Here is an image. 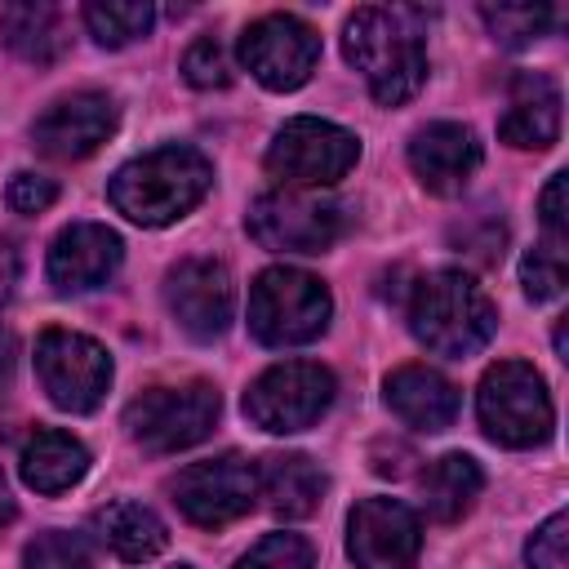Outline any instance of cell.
<instances>
[{
	"label": "cell",
	"instance_id": "cell-1",
	"mask_svg": "<svg viewBox=\"0 0 569 569\" xmlns=\"http://www.w3.org/2000/svg\"><path fill=\"white\" fill-rule=\"evenodd\" d=\"M213 182V164L182 142L156 147L129 164H120L107 182L111 204L138 227H169L191 213Z\"/></svg>",
	"mask_w": 569,
	"mask_h": 569
},
{
	"label": "cell",
	"instance_id": "cell-2",
	"mask_svg": "<svg viewBox=\"0 0 569 569\" xmlns=\"http://www.w3.org/2000/svg\"><path fill=\"white\" fill-rule=\"evenodd\" d=\"M342 53L382 107L409 102L427 76V49L409 9H356L342 27Z\"/></svg>",
	"mask_w": 569,
	"mask_h": 569
},
{
	"label": "cell",
	"instance_id": "cell-3",
	"mask_svg": "<svg viewBox=\"0 0 569 569\" xmlns=\"http://www.w3.org/2000/svg\"><path fill=\"white\" fill-rule=\"evenodd\" d=\"M409 329L427 351L462 360L493 338L498 311H493V298L467 271H431L413 284Z\"/></svg>",
	"mask_w": 569,
	"mask_h": 569
},
{
	"label": "cell",
	"instance_id": "cell-4",
	"mask_svg": "<svg viewBox=\"0 0 569 569\" xmlns=\"http://www.w3.org/2000/svg\"><path fill=\"white\" fill-rule=\"evenodd\" d=\"M333 298L325 280L298 267H267L249 289V329L267 347H302L329 329Z\"/></svg>",
	"mask_w": 569,
	"mask_h": 569
},
{
	"label": "cell",
	"instance_id": "cell-5",
	"mask_svg": "<svg viewBox=\"0 0 569 569\" xmlns=\"http://www.w3.org/2000/svg\"><path fill=\"white\" fill-rule=\"evenodd\" d=\"M476 413L489 440L507 449H533L551 436L556 409L547 396V382L525 360H498L476 391Z\"/></svg>",
	"mask_w": 569,
	"mask_h": 569
},
{
	"label": "cell",
	"instance_id": "cell-6",
	"mask_svg": "<svg viewBox=\"0 0 569 569\" xmlns=\"http://www.w3.org/2000/svg\"><path fill=\"white\" fill-rule=\"evenodd\" d=\"M356 160H360V138L316 116H293L289 124L276 129L267 147V173L298 191H316V187L347 178Z\"/></svg>",
	"mask_w": 569,
	"mask_h": 569
},
{
	"label": "cell",
	"instance_id": "cell-7",
	"mask_svg": "<svg viewBox=\"0 0 569 569\" xmlns=\"http://www.w3.org/2000/svg\"><path fill=\"white\" fill-rule=\"evenodd\" d=\"M218 391L209 382H182V387H147L124 409V431L147 453H178L200 445L218 422Z\"/></svg>",
	"mask_w": 569,
	"mask_h": 569
},
{
	"label": "cell",
	"instance_id": "cell-8",
	"mask_svg": "<svg viewBox=\"0 0 569 569\" xmlns=\"http://www.w3.org/2000/svg\"><path fill=\"white\" fill-rule=\"evenodd\" d=\"M333 373L316 360H284L262 369L244 391V418L271 436L307 431L333 405Z\"/></svg>",
	"mask_w": 569,
	"mask_h": 569
},
{
	"label": "cell",
	"instance_id": "cell-9",
	"mask_svg": "<svg viewBox=\"0 0 569 569\" xmlns=\"http://www.w3.org/2000/svg\"><path fill=\"white\" fill-rule=\"evenodd\" d=\"M249 236L271 253H325L342 236V209L329 196L280 187L249 204Z\"/></svg>",
	"mask_w": 569,
	"mask_h": 569
},
{
	"label": "cell",
	"instance_id": "cell-10",
	"mask_svg": "<svg viewBox=\"0 0 569 569\" xmlns=\"http://www.w3.org/2000/svg\"><path fill=\"white\" fill-rule=\"evenodd\" d=\"M36 373L44 396L67 413H89L111 387V356L71 329H44L36 342Z\"/></svg>",
	"mask_w": 569,
	"mask_h": 569
},
{
	"label": "cell",
	"instance_id": "cell-11",
	"mask_svg": "<svg viewBox=\"0 0 569 569\" xmlns=\"http://www.w3.org/2000/svg\"><path fill=\"white\" fill-rule=\"evenodd\" d=\"M178 511L200 529H222L240 520L258 502V467L240 453H218L204 462H191L169 485Z\"/></svg>",
	"mask_w": 569,
	"mask_h": 569
},
{
	"label": "cell",
	"instance_id": "cell-12",
	"mask_svg": "<svg viewBox=\"0 0 569 569\" xmlns=\"http://www.w3.org/2000/svg\"><path fill=\"white\" fill-rule=\"evenodd\" d=\"M240 62L253 71L258 84L289 93L311 80L320 62V36L298 13H262L240 36Z\"/></svg>",
	"mask_w": 569,
	"mask_h": 569
},
{
	"label": "cell",
	"instance_id": "cell-13",
	"mask_svg": "<svg viewBox=\"0 0 569 569\" xmlns=\"http://www.w3.org/2000/svg\"><path fill=\"white\" fill-rule=\"evenodd\" d=\"M422 547V525L400 498H365L347 516V556L356 569H409Z\"/></svg>",
	"mask_w": 569,
	"mask_h": 569
},
{
	"label": "cell",
	"instance_id": "cell-14",
	"mask_svg": "<svg viewBox=\"0 0 569 569\" xmlns=\"http://www.w3.org/2000/svg\"><path fill=\"white\" fill-rule=\"evenodd\" d=\"M164 302H169V316L191 338L213 342L231 325V307H236L231 271L218 258H182L164 276Z\"/></svg>",
	"mask_w": 569,
	"mask_h": 569
},
{
	"label": "cell",
	"instance_id": "cell-15",
	"mask_svg": "<svg viewBox=\"0 0 569 569\" xmlns=\"http://www.w3.org/2000/svg\"><path fill=\"white\" fill-rule=\"evenodd\" d=\"M116 120H120V111H116L111 93L80 89V93L58 98L31 124V142L53 160H84L116 133Z\"/></svg>",
	"mask_w": 569,
	"mask_h": 569
},
{
	"label": "cell",
	"instance_id": "cell-16",
	"mask_svg": "<svg viewBox=\"0 0 569 569\" xmlns=\"http://www.w3.org/2000/svg\"><path fill=\"white\" fill-rule=\"evenodd\" d=\"M409 169L431 196H462L480 169V142L458 120L422 124L409 138Z\"/></svg>",
	"mask_w": 569,
	"mask_h": 569
},
{
	"label": "cell",
	"instance_id": "cell-17",
	"mask_svg": "<svg viewBox=\"0 0 569 569\" xmlns=\"http://www.w3.org/2000/svg\"><path fill=\"white\" fill-rule=\"evenodd\" d=\"M124 244L102 222H71L49 244V284L58 293H84L120 271Z\"/></svg>",
	"mask_w": 569,
	"mask_h": 569
},
{
	"label": "cell",
	"instance_id": "cell-18",
	"mask_svg": "<svg viewBox=\"0 0 569 569\" xmlns=\"http://www.w3.org/2000/svg\"><path fill=\"white\" fill-rule=\"evenodd\" d=\"M387 409L413 431H445L458 418V387L431 365H400L382 382Z\"/></svg>",
	"mask_w": 569,
	"mask_h": 569
},
{
	"label": "cell",
	"instance_id": "cell-19",
	"mask_svg": "<svg viewBox=\"0 0 569 569\" xmlns=\"http://www.w3.org/2000/svg\"><path fill=\"white\" fill-rule=\"evenodd\" d=\"M498 138L520 151H547L560 138V89L542 71L511 76V107L498 120Z\"/></svg>",
	"mask_w": 569,
	"mask_h": 569
},
{
	"label": "cell",
	"instance_id": "cell-20",
	"mask_svg": "<svg viewBox=\"0 0 569 569\" xmlns=\"http://www.w3.org/2000/svg\"><path fill=\"white\" fill-rule=\"evenodd\" d=\"M329 489V476L307 453H271L258 467V493L280 520H302L320 507Z\"/></svg>",
	"mask_w": 569,
	"mask_h": 569
},
{
	"label": "cell",
	"instance_id": "cell-21",
	"mask_svg": "<svg viewBox=\"0 0 569 569\" xmlns=\"http://www.w3.org/2000/svg\"><path fill=\"white\" fill-rule=\"evenodd\" d=\"M18 471H22V485H27V489H36V493H62V489H71V485L84 480V471H89V449H84L71 431L44 427V431H36V436L22 445Z\"/></svg>",
	"mask_w": 569,
	"mask_h": 569
},
{
	"label": "cell",
	"instance_id": "cell-22",
	"mask_svg": "<svg viewBox=\"0 0 569 569\" xmlns=\"http://www.w3.org/2000/svg\"><path fill=\"white\" fill-rule=\"evenodd\" d=\"M0 40L18 58H27L36 67H49L67 49V22H62V13L53 4H40V0L4 4L0 9Z\"/></svg>",
	"mask_w": 569,
	"mask_h": 569
},
{
	"label": "cell",
	"instance_id": "cell-23",
	"mask_svg": "<svg viewBox=\"0 0 569 569\" xmlns=\"http://www.w3.org/2000/svg\"><path fill=\"white\" fill-rule=\"evenodd\" d=\"M93 525H98V538H102L120 560H129V565H142V560L160 556L164 542H169L164 520H160L151 507L133 502V498L107 502V507L93 516Z\"/></svg>",
	"mask_w": 569,
	"mask_h": 569
},
{
	"label": "cell",
	"instance_id": "cell-24",
	"mask_svg": "<svg viewBox=\"0 0 569 569\" xmlns=\"http://www.w3.org/2000/svg\"><path fill=\"white\" fill-rule=\"evenodd\" d=\"M480 489H485V471L467 453H445L422 471V507L440 525L462 520L471 502L480 498Z\"/></svg>",
	"mask_w": 569,
	"mask_h": 569
},
{
	"label": "cell",
	"instance_id": "cell-25",
	"mask_svg": "<svg viewBox=\"0 0 569 569\" xmlns=\"http://www.w3.org/2000/svg\"><path fill=\"white\" fill-rule=\"evenodd\" d=\"M151 22H156V9L147 0H89L84 4V27L107 49L142 40L151 31Z\"/></svg>",
	"mask_w": 569,
	"mask_h": 569
},
{
	"label": "cell",
	"instance_id": "cell-26",
	"mask_svg": "<svg viewBox=\"0 0 569 569\" xmlns=\"http://www.w3.org/2000/svg\"><path fill=\"white\" fill-rule=\"evenodd\" d=\"M480 18H485V27H489V36L498 44L520 49V44H533L551 27L556 13H551V4H516V0H507V4H480Z\"/></svg>",
	"mask_w": 569,
	"mask_h": 569
},
{
	"label": "cell",
	"instance_id": "cell-27",
	"mask_svg": "<svg viewBox=\"0 0 569 569\" xmlns=\"http://www.w3.org/2000/svg\"><path fill=\"white\" fill-rule=\"evenodd\" d=\"M22 569H93V547L84 533L44 529L22 547Z\"/></svg>",
	"mask_w": 569,
	"mask_h": 569
},
{
	"label": "cell",
	"instance_id": "cell-28",
	"mask_svg": "<svg viewBox=\"0 0 569 569\" xmlns=\"http://www.w3.org/2000/svg\"><path fill=\"white\" fill-rule=\"evenodd\" d=\"M565 280H569V262H565V249L542 240L533 244L525 258H520V284L533 302H551L565 293Z\"/></svg>",
	"mask_w": 569,
	"mask_h": 569
},
{
	"label": "cell",
	"instance_id": "cell-29",
	"mask_svg": "<svg viewBox=\"0 0 569 569\" xmlns=\"http://www.w3.org/2000/svg\"><path fill=\"white\" fill-rule=\"evenodd\" d=\"M236 569H316V551L302 533H267L236 560Z\"/></svg>",
	"mask_w": 569,
	"mask_h": 569
},
{
	"label": "cell",
	"instance_id": "cell-30",
	"mask_svg": "<svg viewBox=\"0 0 569 569\" xmlns=\"http://www.w3.org/2000/svg\"><path fill=\"white\" fill-rule=\"evenodd\" d=\"M182 76L196 89H227L231 84V58L213 36H200L187 53H182Z\"/></svg>",
	"mask_w": 569,
	"mask_h": 569
},
{
	"label": "cell",
	"instance_id": "cell-31",
	"mask_svg": "<svg viewBox=\"0 0 569 569\" xmlns=\"http://www.w3.org/2000/svg\"><path fill=\"white\" fill-rule=\"evenodd\" d=\"M525 560L529 569H569V516L565 511H551L533 538L525 542Z\"/></svg>",
	"mask_w": 569,
	"mask_h": 569
},
{
	"label": "cell",
	"instance_id": "cell-32",
	"mask_svg": "<svg viewBox=\"0 0 569 569\" xmlns=\"http://www.w3.org/2000/svg\"><path fill=\"white\" fill-rule=\"evenodd\" d=\"M538 213H542L547 240L565 249V244H569V173H551V182L542 187Z\"/></svg>",
	"mask_w": 569,
	"mask_h": 569
},
{
	"label": "cell",
	"instance_id": "cell-33",
	"mask_svg": "<svg viewBox=\"0 0 569 569\" xmlns=\"http://www.w3.org/2000/svg\"><path fill=\"white\" fill-rule=\"evenodd\" d=\"M4 200H9L13 213H44V209L58 200V187H53V178H40V173L22 169V173L9 178Z\"/></svg>",
	"mask_w": 569,
	"mask_h": 569
},
{
	"label": "cell",
	"instance_id": "cell-34",
	"mask_svg": "<svg viewBox=\"0 0 569 569\" xmlns=\"http://www.w3.org/2000/svg\"><path fill=\"white\" fill-rule=\"evenodd\" d=\"M13 289H18V249L0 240V307L13 298Z\"/></svg>",
	"mask_w": 569,
	"mask_h": 569
},
{
	"label": "cell",
	"instance_id": "cell-35",
	"mask_svg": "<svg viewBox=\"0 0 569 569\" xmlns=\"http://www.w3.org/2000/svg\"><path fill=\"white\" fill-rule=\"evenodd\" d=\"M13 516H18V502H13V493H9V485H4V476H0V533L13 525Z\"/></svg>",
	"mask_w": 569,
	"mask_h": 569
},
{
	"label": "cell",
	"instance_id": "cell-36",
	"mask_svg": "<svg viewBox=\"0 0 569 569\" xmlns=\"http://www.w3.org/2000/svg\"><path fill=\"white\" fill-rule=\"evenodd\" d=\"M13 351H18V347H13V333H9V329H0V373H9V369H13Z\"/></svg>",
	"mask_w": 569,
	"mask_h": 569
},
{
	"label": "cell",
	"instance_id": "cell-37",
	"mask_svg": "<svg viewBox=\"0 0 569 569\" xmlns=\"http://www.w3.org/2000/svg\"><path fill=\"white\" fill-rule=\"evenodd\" d=\"M178 569H191V565H178Z\"/></svg>",
	"mask_w": 569,
	"mask_h": 569
}]
</instances>
